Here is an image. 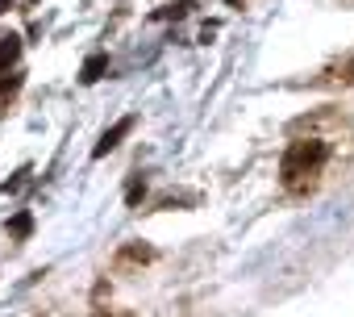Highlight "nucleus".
Masks as SVG:
<instances>
[{
    "label": "nucleus",
    "mask_w": 354,
    "mask_h": 317,
    "mask_svg": "<svg viewBox=\"0 0 354 317\" xmlns=\"http://www.w3.org/2000/svg\"><path fill=\"white\" fill-rule=\"evenodd\" d=\"M154 259H158V251H154L150 242H125V246H117L113 267H117V271H129V267H146V263H154Z\"/></svg>",
    "instance_id": "20e7f679"
},
{
    "label": "nucleus",
    "mask_w": 354,
    "mask_h": 317,
    "mask_svg": "<svg viewBox=\"0 0 354 317\" xmlns=\"http://www.w3.org/2000/svg\"><path fill=\"white\" fill-rule=\"evenodd\" d=\"M17 88V80H0V96H5V92H13Z\"/></svg>",
    "instance_id": "9b49d317"
},
{
    "label": "nucleus",
    "mask_w": 354,
    "mask_h": 317,
    "mask_svg": "<svg viewBox=\"0 0 354 317\" xmlns=\"http://www.w3.org/2000/svg\"><path fill=\"white\" fill-rule=\"evenodd\" d=\"M26 176H30V167H21V172H17L13 180H5V184H0V188H5V192H17V188L26 184Z\"/></svg>",
    "instance_id": "9d476101"
},
{
    "label": "nucleus",
    "mask_w": 354,
    "mask_h": 317,
    "mask_svg": "<svg viewBox=\"0 0 354 317\" xmlns=\"http://www.w3.org/2000/svg\"><path fill=\"white\" fill-rule=\"evenodd\" d=\"M104 67H109V59H104V55H92V59L84 63V71H80V84H96V80L104 75Z\"/></svg>",
    "instance_id": "6e6552de"
},
{
    "label": "nucleus",
    "mask_w": 354,
    "mask_h": 317,
    "mask_svg": "<svg viewBox=\"0 0 354 317\" xmlns=\"http://www.w3.org/2000/svg\"><path fill=\"white\" fill-rule=\"evenodd\" d=\"M133 129H138V113H129V117H121L117 125H109V129L100 134V142L92 146V158H104L109 150H117V146H121V142H125Z\"/></svg>",
    "instance_id": "7ed1b4c3"
},
{
    "label": "nucleus",
    "mask_w": 354,
    "mask_h": 317,
    "mask_svg": "<svg viewBox=\"0 0 354 317\" xmlns=\"http://www.w3.org/2000/svg\"><path fill=\"white\" fill-rule=\"evenodd\" d=\"M13 9V0H0V13H9Z\"/></svg>",
    "instance_id": "ddd939ff"
},
{
    "label": "nucleus",
    "mask_w": 354,
    "mask_h": 317,
    "mask_svg": "<svg viewBox=\"0 0 354 317\" xmlns=\"http://www.w3.org/2000/svg\"><path fill=\"white\" fill-rule=\"evenodd\" d=\"M192 9H196V0H175V5H167V9H158V13H154V21H171V17L180 21V17H188Z\"/></svg>",
    "instance_id": "0eeeda50"
},
{
    "label": "nucleus",
    "mask_w": 354,
    "mask_h": 317,
    "mask_svg": "<svg viewBox=\"0 0 354 317\" xmlns=\"http://www.w3.org/2000/svg\"><path fill=\"white\" fill-rule=\"evenodd\" d=\"M225 5H230V9H238V5H246V0H225Z\"/></svg>",
    "instance_id": "4468645a"
},
{
    "label": "nucleus",
    "mask_w": 354,
    "mask_h": 317,
    "mask_svg": "<svg viewBox=\"0 0 354 317\" xmlns=\"http://www.w3.org/2000/svg\"><path fill=\"white\" fill-rule=\"evenodd\" d=\"M350 84H354V55H342V59L325 63V67L308 80V88H350Z\"/></svg>",
    "instance_id": "f03ea898"
},
{
    "label": "nucleus",
    "mask_w": 354,
    "mask_h": 317,
    "mask_svg": "<svg viewBox=\"0 0 354 317\" xmlns=\"http://www.w3.org/2000/svg\"><path fill=\"white\" fill-rule=\"evenodd\" d=\"M92 317H133V313H92Z\"/></svg>",
    "instance_id": "f8f14e48"
},
{
    "label": "nucleus",
    "mask_w": 354,
    "mask_h": 317,
    "mask_svg": "<svg viewBox=\"0 0 354 317\" xmlns=\"http://www.w3.org/2000/svg\"><path fill=\"white\" fill-rule=\"evenodd\" d=\"M329 154H333V146L325 138H292L288 150H283V158H279V184H283V192L304 197L321 180Z\"/></svg>",
    "instance_id": "f257e3e1"
},
{
    "label": "nucleus",
    "mask_w": 354,
    "mask_h": 317,
    "mask_svg": "<svg viewBox=\"0 0 354 317\" xmlns=\"http://www.w3.org/2000/svg\"><path fill=\"white\" fill-rule=\"evenodd\" d=\"M17 59H21V38H17V34L0 38V71H9Z\"/></svg>",
    "instance_id": "39448f33"
},
{
    "label": "nucleus",
    "mask_w": 354,
    "mask_h": 317,
    "mask_svg": "<svg viewBox=\"0 0 354 317\" xmlns=\"http://www.w3.org/2000/svg\"><path fill=\"white\" fill-rule=\"evenodd\" d=\"M342 5H346V9H354V0H342Z\"/></svg>",
    "instance_id": "2eb2a0df"
},
{
    "label": "nucleus",
    "mask_w": 354,
    "mask_h": 317,
    "mask_svg": "<svg viewBox=\"0 0 354 317\" xmlns=\"http://www.w3.org/2000/svg\"><path fill=\"white\" fill-rule=\"evenodd\" d=\"M5 234H9L13 242H21V238H30V234H34V217H30V213H17V217H13V221L5 226Z\"/></svg>",
    "instance_id": "423d86ee"
},
{
    "label": "nucleus",
    "mask_w": 354,
    "mask_h": 317,
    "mask_svg": "<svg viewBox=\"0 0 354 317\" xmlns=\"http://www.w3.org/2000/svg\"><path fill=\"white\" fill-rule=\"evenodd\" d=\"M142 197H146V180H142V176H133V180H129V188H125V201H129V205H138Z\"/></svg>",
    "instance_id": "1a4fd4ad"
}]
</instances>
